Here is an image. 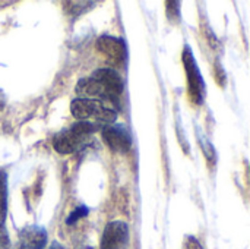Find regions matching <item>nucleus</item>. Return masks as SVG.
Here are the masks:
<instances>
[{
  "label": "nucleus",
  "instance_id": "nucleus-1",
  "mask_svg": "<svg viewBox=\"0 0 250 249\" xmlns=\"http://www.w3.org/2000/svg\"><path fill=\"white\" fill-rule=\"evenodd\" d=\"M70 113L78 122H94L103 128L117 120V110L111 106L91 98H75L70 103Z\"/></svg>",
  "mask_w": 250,
  "mask_h": 249
},
{
  "label": "nucleus",
  "instance_id": "nucleus-2",
  "mask_svg": "<svg viewBox=\"0 0 250 249\" xmlns=\"http://www.w3.org/2000/svg\"><path fill=\"white\" fill-rule=\"evenodd\" d=\"M98 129H103L101 125L94 123V122H76L70 128L60 131L59 134L54 135L53 138V148L62 154H73L79 148H82L86 144V139L89 135L97 132Z\"/></svg>",
  "mask_w": 250,
  "mask_h": 249
},
{
  "label": "nucleus",
  "instance_id": "nucleus-3",
  "mask_svg": "<svg viewBox=\"0 0 250 249\" xmlns=\"http://www.w3.org/2000/svg\"><path fill=\"white\" fill-rule=\"evenodd\" d=\"M182 62L185 66L186 72V81H188V94L190 103L201 106L205 101V94H207V85L205 81L201 75L199 66L196 63V59L193 56L192 47L189 44H185L183 51H182Z\"/></svg>",
  "mask_w": 250,
  "mask_h": 249
},
{
  "label": "nucleus",
  "instance_id": "nucleus-4",
  "mask_svg": "<svg viewBox=\"0 0 250 249\" xmlns=\"http://www.w3.org/2000/svg\"><path fill=\"white\" fill-rule=\"evenodd\" d=\"M105 145L119 154H127L132 150V136L129 129L123 123L107 125L101 129Z\"/></svg>",
  "mask_w": 250,
  "mask_h": 249
},
{
  "label": "nucleus",
  "instance_id": "nucleus-5",
  "mask_svg": "<svg viewBox=\"0 0 250 249\" xmlns=\"http://www.w3.org/2000/svg\"><path fill=\"white\" fill-rule=\"evenodd\" d=\"M95 47L100 53H103L113 65L123 66L127 62V45L123 38H117L113 35H101Z\"/></svg>",
  "mask_w": 250,
  "mask_h": 249
},
{
  "label": "nucleus",
  "instance_id": "nucleus-6",
  "mask_svg": "<svg viewBox=\"0 0 250 249\" xmlns=\"http://www.w3.org/2000/svg\"><path fill=\"white\" fill-rule=\"evenodd\" d=\"M129 248V226L122 220L110 222L101 238V249Z\"/></svg>",
  "mask_w": 250,
  "mask_h": 249
},
{
  "label": "nucleus",
  "instance_id": "nucleus-7",
  "mask_svg": "<svg viewBox=\"0 0 250 249\" xmlns=\"http://www.w3.org/2000/svg\"><path fill=\"white\" fill-rule=\"evenodd\" d=\"M47 232L42 226L31 225L19 232L18 249H44L47 245Z\"/></svg>",
  "mask_w": 250,
  "mask_h": 249
},
{
  "label": "nucleus",
  "instance_id": "nucleus-8",
  "mask_svg": "<svg viewBox=\"0 0 250 249\" xmlns=\"http://www.w3.org/2000/svg\"><path fill=\"white\" fill-rule=\"evenodd\" d=\"M92 75L110 91V94L114 98L120 100L123 90H125V84L117 70H114L113 68H101V69H97Z\"/></svg>",
  "mask_w": 250,
  "mask_h": 249
},
{
  "label": "nucleus",
  "instance_id": "nucleus-9",
  "mask_svg": "<svg viewBox=\"0 0 250 249\" xmlns=\"http://www.w3.org/2000/svg\"><path fill=\"white\" fill-rule=\"evenodd\" d=\"M196 135H198L199 145H201L202 153H204V156L207 157V160H208L209 163H215V161H217V153H215V148H214V145L211 144V141L207 138L205 134L201 132L199 128H196Z\"/></svg>",
  "mask_w": 250,
  "mask_h": 249
},
{
  "label": "nucleus",
  "instance_id": "nucleus-10",
  "mask_svg": "<svg viewBox=\"0 0 250 249\" xmlns=\"http://www.w3.org/2000/svg\"><path fill=\"white\" fill-rule=\"evenodd\" d=\"M7 211V176L0 172V226L4 225Z\"/></svg>",
  "mask_w": 250,
  "mask_h": 249
},
{
  "label": "nucleus",
  "instance_id": "nucleus-11",
  "mask_svg": "<svg viewBox=\"0 0 250 249\" xmlns=\"http://www.w3.org/2000/svg\"><path fill=\"white\" fill-rule=\"evenodd\" d=\"M66 4L73 6V7H67L66 9L72 15H81V13H83V12H86L89 9L88 6H95L94 1H66Z\"/></svg>",
  "mask_w": 250,
  "mask_h": 249
},
{
  "label": "nucleus",
  "instance_id": "nucleus-12",
  "mask_svg": "<svg viewBox=\"0 0 250 249\" xmlns=\"http://www.w3.org/2000/svg\"><path fill=\"white\" fill-rule=\"evenodd\" d=\"M88 213H89V210H88V207L86 205H79V207H76L70 214H69V217L66 219V225H73V223H76L78 220H81L82 217H85V216H88Z\"/></svg>",
  "mask_w": 250,
  "mask_h": 249
},
{
  "label": "nucleus",
  "instance_id": "nucleus-13",
  "mask_svg": "<svg viewBox=\"0 0 250 249\" xmlns=\"http://www.w3.org/2000/svg\"><path fill=\"white\" fill-rule=\"evenodd\" d=\"M214 73H215V81L218 82V85L224 88L226 84H227V73H226L223 65L220 63V60H217L214 63Z\"/></svg>",
  "mask_w": 250,
  "mask_h": 249
},
{
  "label": "nucleus",
  "instance_id": "nucleus-14",
  "mask_svg": "<svg viewBox=\"0 0 250 249\" xmlns=\"http://www.w3.org/2000/svg\"><path fill=\"white\" fill-rule=\"evenodd\" d=\"M167 18L171 21L180 19V3L179 1H167Z\"/></svg>",
  "mask_w": 250,
  "mask_h": 249
},
{
  "label": "nucleus",
  "instance_id": "nucleus-15",
  "mask_svg": "<svg viewBox=\"0 0 250 249\" xmlns=\"http://www.w3.org/2000/svg\"><path fill=\"white\" fill-rule=\"evenodd\" d=\"M183 247H185V249H205L195 236H186L185 242H183Z\"/></svg>",
  "mask_w": 250,
  "mask_h": 249
},
{
  "label": "nucleus",
  "instance_id": "nucleus-16",
  "mask_svg": "<svg viewBox=\"0 0 250 249\" xmlns=\"http://www.w3.org/2000/svg\"><path fill=\"white\" fill-rule=\"evenodd\" d=\"M4 106H6V95H4L3 90L0 88V110H3Z\"/></svg>",
  "mask_w": 250,
  "mask_h": 249
},
{
  "label": "nucleus",
  "instance_id": "nucleus-17",
  "mask_svg": "<svg viewBox=\"0 0 250 249\" xmlns=\"http://www.w3.org/2000/svg\"><path fill=\"white\" fill-rule=\"evenodd\" d=\"M48 249H64V248H63L59 242H53V244H51V247H50Z\"/></svg>",
  "mask_w": 250,
  "mask_h": 249
},
{
  "label": "nucleus",
  "instance_id": "nucleus-18",
  "mask_svg": "<svg viewBox=\"0 0 250 249\" xmlns=\"http://www.w3.org/2000/svg\"><path fill=\"white\" fill-rule=\"evenodd\" d=\"M81 249H94V248H91V247H83V248H81Z\"/></svg>",
  "mask_w": 250,
  "mask_h": 249
}]
</instances>
